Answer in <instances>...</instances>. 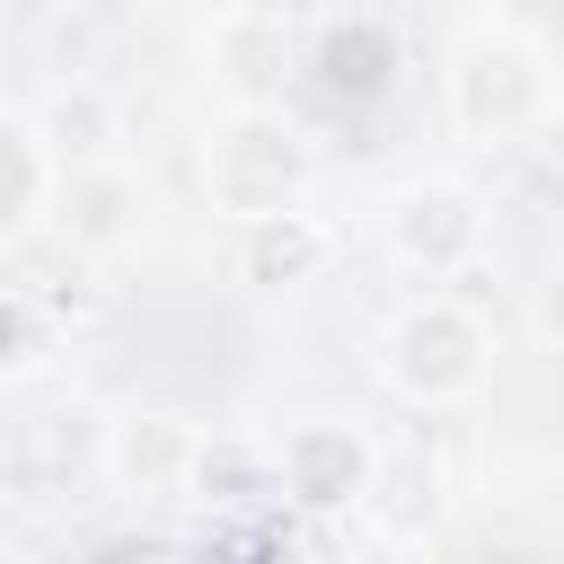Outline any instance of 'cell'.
<instances>
[{"instance_id":"obj_11","label":"cell","mask_w":564,"mask_h":564,"mask_svg":"<svg viewBox=\"0 0 564 564\" xmlns=\"http://www.w3.org/2000/svg\"><path fill=\"white\" fill-rule=\"evenodd\" d=\"M388 70H397V35L379 18H326L317 26V79L335 97H379Z\"/></svg>"},{"instance_id":"obj_10","label":"cell","mask_w":564,"mask_h":564,"mask_svg":"<svg viewBox=\"0 0 564 564\" xmlns=\"http://www.w3.org/2000/svg\"><path fill=\"white\" fill-rule=\"evenodd\" d=\"M326 256H335V229H326L317 212H282V220L238 229V282H256V291H291V282H308Z\"/></svg>"},{"instance_id":"obj_12","label":"cell","mask_w":564,"mask_h":564,"mask_svg":"<svg viewBox=\"0 0 564 564\" xmlns=\"http://www.w3.org/2000/svg\"><path fill=\"white\" fill-rule=\"evenodd\" d=\"M44 203H53V159H44V141H35V123H18V115L0 106V247H9Z\"/></svg>"},{"instance_id":"obj_6","label":"cell","mask_w":564,"mask_h":564,"mask_svg":"<svg viewBox=\"0 0 564 564\" xmlns=\"http://www.w3.org/2000/svg\"><path fill=\"white\" fill-rule=\"evenodd\" d=\"M97 467H106V485H115V494H141V502H159V494H194L203 432H194L185 414H167V405H132V414H115V423H106Z\"/></svg>"},{"instance_id":"obj_9","label":"cell","mask_w":564,"mask_h":564,"mask_svg":"<svg viewBox=\"0 0 564 564\" xmlns=\"http://www.w3.org/2000/svg\"><path fill=\"white\" fill-rule=\"evenodd\" d=\"M115 132H123V115H115V97L97 79H62L44 97V123H35V141H44L53 167H106L115 159Z\"/></svg>"},{"instance_id":"obj_14","label":"cell","mask_w":564,"mask_h":564,"mask_svg":"<svg viewBox=\"0 0 564 564\" xmlns=\"http://www.w3.org/2000/svg\"><path fill=\"white\" fill-rule=\"evenodd\" d=\"M194 494H203V502H256V494H282V485H273V458H247V449H229V441H203Z\"/></svg>"},{"instance_id":"obj_19","label":"cell","mask_w":564,"mask_h":564,"mask_svg":"<svg viewBox=\"0 0 564 564\" xmlns=\"http://www.w3.org/2000/svg\"><path fill=\"white\" fill-rule=\"evenodd\" d=\"M159 9H167V0H159Z\"/></svg>"},{"instance_id":"obj_15","label":"cell","mask_w":564,"mask_h":564,"mask_svg":"<svg viewBox=\"0 0 564 564\" xmlns=\"http://www.w3.org/2000/svg\"><path fill=\"white\" fill-rule=\"evenodd\" d=\"M44 361V308L26 291H0V379H26Z\"/></svg>"},{"instance_id":"obj_1","label":"cell","mask_w":564,"mask_h":564,"mask_svg":"<svg viewBox=\"0 0 564 564\" xmlns=\"http://www.w3.org/2000/svg\"><path fill=\"white\" fill-rule=\"evenodd\" d=\"M308 185H317V150H308V132L282 106L212 115V132H203V203L220 220H238V229L282 220V212L308 203Z\"/></svg>"},{"instance_id":"obj_4","label":"cell","mask_w":564,"mask_h":564,"mask_svg":"<svg viewBox=\"0 0 564 564\" xmlns=\"http://www.w3.org/2000/svg\"><path fill=\"white\" fill-rule=\"evenodd\" d=\"M379 458H388V449H379L361 423H344V414H308V423L282 432V449H273V485H282L291 511H308V520H344V511L370 502Z\"/></svg>"},{"instance_id":"obj_16","label":"cell","mask_w":564,"mask_h":564,"mask_svg":"<svg viewBox=\"0 0 564 564\" xmlns=\"http://www.w3.org/2000/svg\"><path fill=\"white\" fill-rule=\"evenodd\" d=\"M88 564H176V546H167V538H150V529H115V538H97V546H88Z\"/></svg>"},{"instance_id":"obj_17","label":"cell","mask_w":564,"mask_h":564,"mask_svg":"<svg viewBox=\"0 0 564 564\" xmlns=\"http://www.w3.org/2000/svg\"><path fill=\"white\" fill-rule=\"evenodd\" d=\"M538 335H546V344H564V273L538 291Z\"/></svg>"},{"instance_id":"obj_8","label":"cell","mask_w":564,"mask_h":564,"mask_svg":"<svg viewBox=\"0 0 564 564\" xmlns=\"http://www.w3.org/2000/svg\"><path fill=\"white\" fill-rule=\"evenodd\" d=\"M203 62L238 88V106H264V88H273V79H282V62H291V35H282V18H273V9H229V18H212Z\"/></svg>"},{"instance_id":"obj_3","label":"cell","mask_w":564,"mask_h":564,"mask_svg":"<svg viewBox=\"0 0 564 564\" xmlns=\"http://www.w3.org/2000/svg\"><path fill=\"white\" fill-rule=\"evenodd\" d=\"M546 97H555V79L529 35H467L449 62V123L467 141H520L546 115Z\"/></svg>"},{"instance_id":"obj_2","label":"cell","mask_w":564,"mask_h":564,"mask_svg":"<svg viewBox=\"0 0 564 564\" xmlns=\"http://www.w3.org/2000/svg\"><path fill=\"white\" fill-rule=\"evenodd\" d=\"M379 388L388 397H405V405H467L476 388H485V370H494V335H485V317L476 308H458V300H414V308H397L388 326H379Z\"/></svg>"},{"instance_id":"obj_13","label":"cell","mask_w":564,"mask_h":564,"mask_svg":"<svg viewBox=\"0 0 564 564\" xmlns=\"http://www.w3.org/2000/svg\"><path fill=\"white\" fill-rule=\"evenodd\" d=\"M370 529L379 538H423L441 520V467L432 458H379V485H370Z\"/></svg>"},{"instance_id":"obj_5","label":"cell","mask_w":564,"mask_h":564,"mask_svg":"<svg viewBox=\"0 0 564 564\" xmlns=\"http://www.w3.org/2000/svg\"><path fill=\"white\" fill-rule=\"evenodd\" d=\"M379 238L405 273L441 282V273H467L476 247H485V194L458 185V176H405L388 203H379Z\"/></svg>"},{"instance_id":"obj_18","label":"cell","mask_w":564,"mask_h":564,"mask_svg":"<svg viewBox=\"0 0 564 564\" xmlns=\"http://www.w3.org/2000/svg\"><path fill=\"white\" fill-rule=\"evenodd\" d=\"M0 564H35V555H26V546H0Z\"/></svg>"},{"instance_id":"obj_7","label":"cell","mask_w":564,"mask_h":564,"mask_svg":"<svg viewBox=\"0 0 564 564\" xmlns=\"http://www.w3.org/2000/svg\"><path fill=\"white\" fill-rule=\"evenodd\" d=\"M141 220H150V194H141V176L123 159L53 176V229L70 238V256H123L141 238Z\"/></svg>"}]
</instances>
